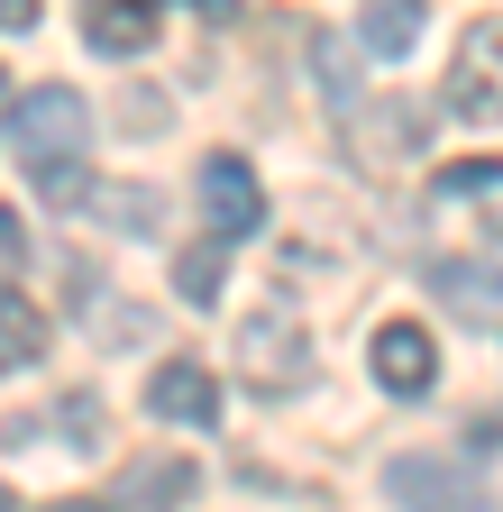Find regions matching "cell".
<instances>
[{
	"mask_svg": "<svg viewBox=\"0 0 503 512\" xmlns=\"http://www.w3.org/2000/svg\"><path fill=\"white\" fill-rule=\"evenodd\" d=\"M10 147H19L28 165L83 156V147H92V101H83L74 83H37V92H19V101H10Z\"/></svg>",
	"mask_w": 503,
	"mask_h": 512,
	"instance_id": "cell-1",
	"label": "cell"
},
{
	"mask_svg": "<svg viewBox=\"0 0 503 512\" xmlns=\"http://www.w3.org/2000/svg\"><path fill=\"white\" fill-rule=\"evenodd\" d=\"M385 494L394 512H485V485L467 458H439V448H403L385 458Z\"/></svg>",
	"mask_w": 503,
	"mask_h": 512,
	"instance_id": "cell-2",
	"label": "cell"
},
{
	"mask_svg": "<svg viewBox=\"0 0 503 512\" xmlns=\"http://www.w3.org/2000/svg\"><path fill=\"white\" fill-rule=\"evenodd\" d=\"M449 101L467 128H503V10H485L467 37H458V64H449Z\"/></svg>",
	"mask_w": 503,
	"mask_h": 512,
	"instance_id": "cell-3",
	"label": "cell"
},
{
	"mask_svg": "<svg viewBox=\"0 0 503 512\" xmlns=\"http://www.w3.org/2000/svg\"><path fill=\"white\" fill-rule=\"evenodd\" d=\"M238 348H247L257 394H293V384L311 375V366H302V320H293V302H266V311L238 330Z\"/></svg>",
	"mask_w": 503,
	"mask_h": 512,
	"instance_id": "cell-4",
	"label": "cell"
},
{
	"mask_svg": "<svg viewBox=\"0 0 503 512\" xmlns=\"http://www.w3.org/2000/svg\"><path fill=\"white\" fill-rule=\"evenodd\" d=\"M147 412L174 421V430H211V421H220V375H211L202 357H165V366L147 375Z\"/></svg>",
	"mask_w": 503,
	"mask_h": 512,
	"instance_id": "cell-5",
	"label": "cell"
},
{
	"mask_svg": "<svg viewBox=\"0 0 503 512\" xmlns=\"http://www.w3.org/2000/svg\"><path fill=\"white\" fill-rule=\"evenodd\" d=\"M202 220H211V238L266 229V192H257V174H247V156H211L202 165Z\"/></svg>",
	"mask_w": 503,
	"mask_h": 512,
	"instance_id": "cell-6",
	"label": "cell"
},
{
	"mask_svg": "<svg viewBox=\"0 0 503 512\" xmlns=\"http://www.w3.org/2000/svg\"><path fill=\"white\" fill-rule=\"evenodd\" d=\"M366 366H375V384H385V394H430V384H439V348H430L421 320H385V330H375V348H366Z\"/></svg>",
	"mask_w": 503,
	"mask_h": 512,
	"instance_id": "cell-7",
	"label": "cell"
},
{
	"mask_svg": "<svg viewBox=\"0 0 503 512\" xmlns=\"http://www.w3.org/2000/svg\"><path fill=\"white\" fill-rule=\"evenodd\" d=\"M412 156H421V110L412 101H366L357 110V165L366 174H394Z\"/></svg>",
	"mask_w": 503,
	"mask_h": 512,
	"instance_id": "cell-8",
	"label": "cell"
},
{
	"mask_svg": "<svg viewBox=\"0 0 503 512\" xmlns=\"http://www.w3.org/2000/svg\"><path fill=\"white\" fill-rule=\"evenodd\" d=\"M193 494H202V467L193 458H138L129 476H119L110 512H183Z\"/></svg>",
	"mask_w": 503,
	"mask_h": 512,
	"instance_id": "cell-9",
	"label": "cell"
},
{
	"mask_svg": "<svg viewBox=\"0 0 503 512\" xmlns=\"http://www.w3.org/2000/svg\"><path fill=\"white\" fill-rule=\"evenodd\" d=\"M92 55H147L156 46V0H83Z\"/></svg>",
	"mask_w": 503,
	"mask_h": 512,
	"instance_id": "cell-10",
	"label": "cell"
},
{
	"mask_svg": "<svg viewBox=\"0 0 503 512\" xmlns=\"http://www.w3.org/2000/svg\"><path fill=\"white\" fill-rule=\"evenodd\" d=\"M46 357V311L0 275V375H19V366H37Z\"/></svg>",
	"mask_w": 503,
	"mask_h": 512,
	"instance_id": "cell-11",
	"label": "cell"
},
{
	"mask_svg": "<svg viewBox=\"0 0 503 512\" xmlns=\"http://www.w3.org/2000/svg\"><path fill=\"white\" fill-rule=\"evenodd\" d=\"M421 28H430V0H366V10H357L366 55H412Z\"/></svg>",
	"mask_w": 503,
	"mask_h": 512,
	"instance_id": "cell-12",
	"label": "cell"
},
{
	"mask_svg": "<svg viewBox=\"0 0 503 512\" xmlns=\"http://www.w3.org/2000/svg\"><path fill=\"white\" fill-rule=\"evenodd\" d=\"M439 302L467 311V320H485V311L503 302V275H485V266H467V256H449V266H439Z\"/></svg>",
	"mask_w": 503,
	"mask_h": 512,
	"instance_id": "cell-13",
	"label": "cell"
},
{
	"mask_svg": "<svg viewBox=\"0 0 503 512\" xmlns=\"http://www.w3.org/2000/svg\"><path fill=\"white\" fill-rule=\"evenodd\" d=\"M92 202H101L110 229H129V238H156V211H165L147 183H110V192H92Z\"/></svg>",
	"mask_w": 503,
	"mask_h": 512,
	"instance_id": "cell-14",
	"label": "cell"
},
{
	"mask_svg": "<svg viewBox=\"0 0 503 512\" xmlns=\"http://www.w3.org/2000/svg\"><path fill=\"white\" fill-rule=\"evenodd\" d=\"M439 202H476V192H503V156H458V165H439L430 174Z\"/></svg>",
	"mask_w": 503,
	"mask_h": 512,
	"instance_id": "cell-15",
	"label": "cell"
},
{
	"mask_svg": "<svg viewBox=\"0 0 503 512\" xmlns=\"http://www.w3.org/2000/svg\"><path fill=\"white\" fill-rule=\"evenodd\" d=\"M174 293L193 302V311H211V302H220V238H211V247H183V256H174Z\"/></svg>",
	"mask_w": 503,
	"mask_h": 512,
	"instance_id": "cell-16",
	"label": "cell"
},
{
	"mask_svg": "<svg viewBox=\"0 0 503 512\" xmlns=\"http://www.w3.org/2000/svg\"><path fill=\"white\" fill-rule=\"evenodd\" d=\"M37 174V202L46 211H74V202H92V174L74 165V156H55V165H28Z\"/></svg>",
	"mask_w": 503,
	"mask_h": 512,
	"instance_id": "cell-17",
	"label": "cell"
},
{
	"mask_svg": "<svg viewBox=\"0 0 503 512\" xmlns=\"http://www.w3.org/2000/svg\"><path fill=\"white\" fill-rule=\"evenodd\" d=\"M65 439L83 448V458L101 448V403H92V394H65Z\"/></svg>",
	"mask_w": 503,
	"mask_h": 512,
	"instance_id": "cell-18",
	"label": "cell"
},
{
	"mask_svg": "<svg viewBox=\"0 0 503 512\" xmlns=\"http://www.w3.org/2000/svg\"><path fill=\"white\" fill-rule=\"evenodd\" d=\"M19 256H28V220L0 211V275H19Z\"/></svg>",
	"mask_w": 503,
	"mask_h": 512,
	"instance_id": "cell-19",
	"label": "cell"
},
{
	"mask_svg": "<svg viewBox=\"0 0 503 512\" xmlns=\"http://www.w3.org/2000/svg\"><path fill=\"white\" fill-rule=\"evenodd\" d=\"M0 28H37V0H0Z\"/></svg>",
	"mask_w": 503,
	"mask_h": 512,
	"instance_id": "cell-20",
	"label": "cell"
},
{
	"mask_svg": "<svg viewBox=\"0 0 503 512\" xmlns=\"http://www.w3.org/2000/svg\"><path fill=\"white\" fill-rule=\"evenodd\" d=\"M37 512H110L101 494H65V503H37Z\"/></svg>",
	"mask_w": 503,
	"mask_h": 512,
	"instance_id": "cell-21",
	"label": "cell"
},
{
	"mask_svg": "<svg viewBox=\"0 0 503 512\" xmlns=\"http://www.w3.org/2000/svg\"><path fill=\"white\" fill-rule=\"evenodd\" d=\"M0 512H19V503H10V494H0Z\"/></svg>",
	"mask_w": 503,
	"mask_h": 512,
	"instance_id": "cell-22",
	"label": "cell"
},
{
	"mask_svg": "<svg viewBox=\"0 0 503 512\" xmlns=\"http://www.w3.org/2000/svg\"><path fill=\"white\" fill-rule=\"evenodd\" d=\"M0 92H10V83H0Z\"/></svg>",
	"mask_w": 503,
	"mask_h": 512,
	"instance_id": "cell-23",
	"label": "cell"
}]
</instances>
